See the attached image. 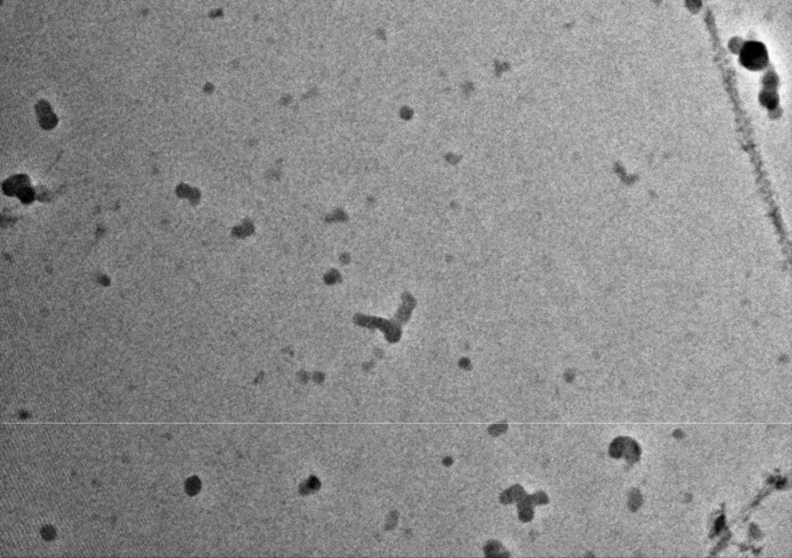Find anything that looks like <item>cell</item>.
Masks as SVG:
<instances>
[{
	"instance_id": "6da1fadb",
	"label": "cell",
	"mask_w": 792,
	"mask_h": 558,
	"mask_svg": "<svg viewBox=\"0 0 792 558\" xmlns=\"http://www.w3.org/2000/svg\"><path fill=\"white\" fill-rule=\"evenodd\" d=\"M741 62L750 70H761L766 66L767 53L759 43H748L741 51Z\"/></svg>"
}]
</instances>
